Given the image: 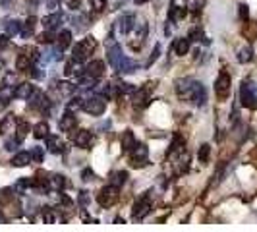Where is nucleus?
Instances as JSON below:
<instances>
[{
  "mask_svg": "<svg viewBox=\"0 0 257 232\" xmlns=\"http://www.w3.org/2000/svg\"><path fill=\"white\" fill-rule=\"evenodd\" d=\"M58 219L60 217H58V213L54 209H51V207H45L43 209V220H45V224H54Z\"/></svg>",
  "mask_w": 257,
  "mask_h": 232,
  "instance_id": "obj_28",
  "label": "nucleus"
},
{
  "mask_svg": "<svg viewBox=\"0 0 257 232\" xmlns=\"http://www.w3.org/2000/svg\"><path fill=\"white\" fill-rule=\"evenodd\" d=\"M27 132H29V124H27L26 120H18V128H16V140L22 143L26 140Z\"/></svg>",
  "mask_w": 257,
  "mask_h": 232,
  "instance_id": "obj_26",
  "label": "nucleus"
},
{
  "mask_svg": "<svg viewBox=\"0 0 257 232\" xmlns=\"http://www.w3.org/2000/svg\"><path fill=\"white\" fill-rule=\"evenodd\" d=\"M136 4H145V2H149V0H134Z\"/></svg>",
  "mask_w": 257,
  "mask_h": 232,
  "instance_id": "obj_58",
  "label": "nucleus"
},
{
  "mask_svg": "<svg viewBox=\"0 0 257 232\" xmlns=\"http://www.w3.org/2000/svg\"><path fill=\"white\" fill-rule=\"evenodd\" d=\"M209 153H211V145H209V143H203V145L199 147V153H197L199 161H201V163H207V161H209Z\"/></svg>",
  "mask_w": 257,
  "mask_h": 232,
  "instance_id": "obj_36",
  "label": "nucleus"
},
{
  "mask_svg": "<svg viewBox=\"0 0 257 232\" xmlns=\"http://www.w3.org/2000/svg\"><path fill=\"white\" fill-rule=\"evenodd\" d=\"M68 108H70V110H74V108H83V99H81V97H74V99H72V101H70V103H68Z\"/></svg>",
  "mask_w": 257,
  "mask_h": 232,
  "instance_id": "obj_43",
  "label": "nucleus"
},
{
  "mask_svg": "<svg viewBox=\"0 0 257 232\" xmlns=\"http://www.w3.org/2000/svg\"><path fill=\"white\" fill-rule=\"evenodd\" d=\"M190 39L188 37H180L176 39V43H174V52L178 54V56H184V54H188V51H190Z\"/></svg>",
  "mask_w": 257,
  "mask_h": 232,
  "instance_id": "obj_21",
  "label": "nucleus"
},
{
  "mask_svg": "<svg viewBox=\"0 0 257 232\" xmlns=\"http://www.w3.org/2000/svg\"><path fill=\"white\" fill-rule=\"evenodd\" d=\"M81 178H83L85 182H89V180L95 178V174H93V170H91V168H85V170L81 172Z\"/></svg>",
  "mask_w": 257,
  "mask_h": 232,
  "instance_id": "obj_48",
  "label": "nucleus"
},
{
  "mask_svg": "<svg viewBox=\"0 0 257 232\" xmlns=\"http://www.w3.org/2000/svg\"><path fill=\"white\" fill-rule=\"evenodd\" d=\"M106 58H108L110 66L116 70V66L120 64V60L124 58V54H122V47H120V45H112V47L108 49V52H106Z\"/></svg>",
  "mask_w": 257,
  "mask_h": 232,
  "instance_id": "obj_11",
  "label": "nucleus"
},
{
  "mask_svg": "<svg viewBox=\"0 0 257 232\" xmlns=\"http://www.w3.org/2000/svg\"><path fill=\"white\" fill-rule=\"evenodd\" d=\"M8 45V35L6 37H0V47H6Z\"/></svg>",
  "mask_w": 257,
  "mask_h": 232,
  "instance_id": "obj_54",
  "label": "nucleus"
},
{
  "mask_svg": "<svg viewBox=\"0 0 257 232\" xmlns=\"http://www.w3.org/2000/svg\"><path fill=\"white\" fill-rule=\"evenodd\" d=\"M47 149L51 151V153H62V149H64V142L60 140V136H47Z\"/></svg>",
  "mask_w": 257,
  "mask_h": 232,
  "instance_id": "obj_17",
  "label": "nucleus"
},
{
  "mask_svg": "<svg viewBox=\"0 0 257 232\" xmlns=\"http://www.w3.org/2000/svg\"><path fill=\"white\" fill-rule=\"evenodd\" d=\"M97 49V41L93 37H85L83 41H79L76 47H74V54H72V58L77 60V62H83L87 56H89L91 52Z\"/></svg>",
  "mask_w": 257,
  "mask_h": 232,
  "instance_id": "obj_3",
  "label": "nucleus"
},
{
  "mask_svg": "<svg viewBox=\"0 0 257 232\" xmlns=\"http://www.w3.org/2000/svg\"><path fill=\"white\" fill-rule=\"evenodd\" d=\"M134 70H138V64H136L134 60L126 58V56L120 60V64L116 66V72H118V74H132Z\"/></svg>",
  "mask_w": 257,
  "mask_h": 232,
  "instance_id": "obj_19",
  "label": "nucleus"
},
{
  "mask_svg": "<svg viewBox=\"0 0 257 232\" xmlns=\"http://www.w3.org/2000/svg\"><path fill=\"white\" fill-rule=\"evenodd\" d=\"M29 70H31V76H33V77H37V79H41V77L45 76L43 72H39V68H29Z\"/></svg>",
  "mask_w": 257,
  "mask_h": 232,
  "instance_id": "obj_52",
  "label": "nucleus"
},
{
  "mask_svg": "<svg viewBox=\"0 0 257 232\" xmlns=\"http://www.w3.org/2000/svg\"><path fill=\"white\" fill-rule=\"evenodd\" d=\"M0 4H2V6H8V4H10V0H0Z\"/></svg>",
  "mask_w": 257,
  "mask_h": 232,
  "instance_id": "obj_57",
  "label": "nucleus"
},
{
  "mask_svg": "<svg viewBox=\"0 0 257 232\" xmlns=\"http://www.w3.org/2000/svg\"><path fill=\"white\" fill-rule=\"evenodd\" d=\"M60 24H62V14H58V12L43 18V27L49 29V31H54L56 27H60Z\"/></svg>",
  "mask_w": 257,
  "mask_h": 232,
  "instance_id": "obj_12",
  "label": "nucleus"
},
{
  "mask_svg": "<svg viewBox=\"0 0 257 232\" xmlns=\"http://www.w3.org/2000/svg\"><path fill=\"white\" fill-rule=\"evenodd\" d=\"M79 201H81V203H87V195H85V192L79 195Z\"/></svg>",
  "mask_w": 257,
  "mask_h": 232,
  "instance_id": "obj_56",
  "label": "nucleus"
},
{
  "mask_svg": "<svg viewBox=\"0 0 257 232\" xmlns=\"http://www.w3.org/2000/svg\"><path fill=\"white\" fill-rule=\"evenodd\" d=\"M33 136H35L37 140L47 138V136H49V124H47V122H39L37 126L33 128Z\"/></svg>",
  "mask_w": 257,
  "mask_h": 232,
  "instance_id": "obj_30",
  "label": "nucleus"
},
{
  "mask_svg": "<svg viewBox=\"0 0 257 232\" xmlns=\"http://www.w3.org/2000/svg\"><path fill=\"white\" fill-rule=\"evenodd\" d=\"M103 72H104V62H103V60H91L89 64L85 66V74L97 77V79L103 76Z\"/></svg>",
  "mask_w": 257,
  "mask_h": 232,
  "instance_id": "obj_14",
  "label": "nucleus"
},
{
  "mask_svg": "<svg viewBox=\"0 0 257 232\" xmlns=\"http://www.w3.org/2000/svg\"><path fill=\"white\" fill-rule=\"evenodd\" d=\"M149 211H151V201H149L147 195H143L142 199L136 201V205H134V215H132V217H134V220H142L149 215Z\"/></svg>",
  "mask_w": 257,
  "mask_h": 232,
  "instance_id": "obj_8",
  "label": "nucleus"
},
{
  "mask_svg": "<svg viewBox=\"0 0 257 232\" xmlns=\"http://www.w3.org/2000/svg\"><path fill=\"white\" fill-rule=\"evenodd\" d=\"M4 222V215H2V211H0V224Z\"/></svg>",
  "mask_w": 257,
  "mask_h": 232,
  "instance_id": "obj_59",
  "label": "nucleus"
},
{
  "mask_svg": "<svg viewBox=\"0 0 257 232\" xmlns=\"http://www.w3.org/2000/svg\"><path fill=\"white\" fill-rule=\"evenodd\" d=\"M33 186V180L31 178H22V180H18V184L14 186V190L16 192H24L26 188H31Z\"/></svg>",
  "mask_w": 257,
  "mask_h": 232,
  "instance_id": "obj_40",
  "label": "nucleus"
},
{
  "mask_svg": "<svg viewBox=\"0 0 257 232\" xmlns=\"http://www.w3.org/2000/svg\"><path fill=\"white\" fill-rule=\"evenodd\" d=\"M188 39H190V41H203V43H209V41L205 39V35H203V31H201V29H197V27H193L192 31H190Z\"/></svg>",
  "mask_w": 257,
  "mask_h": 232,
  "instance_id": "obj_37",
  "label": "nucleus"
},
{
  "mask_svg": "<svg viewBox=\"0 0 257 232\" xmlns=\"http://www.w3.org/2000/svg\"><path fill=\"white\" fill-rule=\"evenodd\" d=\"M95 83H97V77L89 76V74H83L79 77V87H83V89H93Z\"/></svg>",
  "mask_w": 257,
  "mask_h": 232,
  "instance_id": "obj_31",
  "label": "nucleus"
},
{
  "mask_svg": "<svg viewBox=\"0 0 257 232\" xmlns=\"http://www.w3.org/2000/svg\"><path fill=\"white\" fill-rule=\"evenodd\" d=\"M153 87H155L153 83H147V87L134 91V106H136V108H143V106H147V104H149V99H151V89H153Z\"/></svg>",
  "mask_w": 257,
  "mask_h": 232,
  "instance_id": "obj_7",
  "label": "nucleus"
},
{
  "mask_svg": "<svg viewBox=\"0 0 257 232\" xmlns=\"http://www.w3.org/2000/svg\"><path fill=\"white\" fill-rule=\"evenodd\" d=\"M27 101H29V106H31V108H35V110H39V112H49V108H51L49 99H47V97L37 89H35V93H33Z\"/></svg>",
  "mask_w": 257,
  "mask_h": 232,
  "instance_id": "obj_6",
  "label": "nucleus"
},
{
  "mask_svg": "<svg viewBox=\"0 0 257 232\" xmlns=\"http://www.w3.org/2000/svg\"><path fill=\"white\" fill-rule=\"evenodd\" d=\"M4 29H6V35L12 37V35H18V33L22 31V24H20L18 20H8V22L4 24Z\"/></svg>",
  "mask_w": 257,
  "mask_h": 232,
  "instance_id": "obj_25",
  "label": "nucleus"
},
{
  "mask_svg": "<svg viewBox=\"0 0 257 232\" xmlns=\"http://www.w3.org/2000/svg\"><path fill=\"white\" fill-rule=\"evenodd\" d=\"M159 52H161V45H159V43H157V45H155V51H153V54H151V56H149V60H147V66H151L155 62V60H157V58H159Z\"/></svg>",
  "mask_w": 257,
  "mask_h": 232,
  "instance_id": "obj_47",
  "label": "nucleus"
},
{
  "mask_svg": "<svg viewBox=\"0 0 257 232\" xmlns=\"http://www.w3.org/2000/svg\"><path fill=\"white\" fill-rule=\"evenodd\" d=\"M240 18H242L244 22L249 18V10H247V6H245V4H240Z\"/></svg>",
  "mask_w": 257,
  "mask_h": 232,
  "instance_id": "obj_49",
  "label": "nucleus"
},
{
  "mask_svg": "<svg viewBox=\"0 0 257 232\" xmlns=\"http://www.w3.org/2000/svg\"><path fill=\"white\" fill-rule=\"evenodd\" d=\"M33 93H35V87L31 83H22V85H18V89L14 91V97H18V99H29Z\"/></svg>",
  "mask_w": 257,
  "mask_h": 232,
  "instance_id": "obj_20",
  "label": "nucleus"
},
{
  "mask_svg": "<svg viewBox=\"0 0 257 232\" xmlns=\"http://www.w3.org/2000/svg\"><path fill=\"white\" fill-rule=\"evenodd\" d=\"M108 128H110V122H108V120H106V122H103V124L99 126V130H108Z\"/></svg>",
  "mask_w": 257,
  "mask_h": 232,
  "instance_id": "obj_55",
  "label": "nucleus"
},
{
  "mask_svg": "<svg viewBox=\"0 0 257 232\" xmlns=\"http://www.w3.org/2000/svg\"><path fill=\"white\" fill-rule=\"evenodd\" d=\"M186 14H188V10L184 8V6H174L172 4V8H170V14H168V18L172 20V22H182L184 18H186Z\"/></svg>",
  "mask_w": 257,
  "mask_h": 232,
  "instance_id": "obj_24",
  "label": "nucleus"
},
{
  "mask_svg": "<svg viewBox=\"0 0 257 232\" xmlns=\"http://www.w3.org/2000/svg\"><path fill=\"white\" fill-rule=\"evenodd\" d=\"M215 91H217V95H219L220 99H226V97H228V93H230V76H228L226 72H222V74L217 77V81H215Z\"/></svg>",
  "mask_w": 257,
  "mask_h": 232,
  "instance_id": "obj_9",
  "label": "nucleus"
},
{
  "mask_svg": "<svg viewBox=\"0 0 257 232\" xmlns=\"http://www.w3.org/2000/svg\"><path fill=\"white\" fill-rule=\"evenodd\" d=\"M12 122H14V116H12V114L4 116V120L0 122V134H2V136L6 134V130H8V126H10Z\"/></svg>",
  "mask_w": 257,
  "mask_h": 232,
  "instance_id": "obj_42",
  "label": "nucleus"
},
{
  "mask_svg": "<svg viewBox=\"0 0 257 232\" xmlns=\"http://www.w3.org/2000/svg\"><path fill=\"white\" fill-rule=\"evenodd\" d=\"M89 6L95 12H103L104 6H106V0H89Z\"/></svg>",
  "mask_w": 257,
  "mask_h": 232,
  "instance_id": "obj_41",
  "label": "nucleus"
},
{
  "mask_svg": "<svg viewBox=\"0 0 257 232\" xmlns=\"http://www.w3.org/2000/svg\"><path fill=\"white\" fill-rule=\"evenodd\" d=\"M240 101L245 108H255L257 106V85L251 79H245L240 85Z\"/></svg>",
  "mask_w": 257,
  "mask_h": 232,
  "instance_id": "obj_2",
  "label": "nucleus"
},
{
  "mask_svg": "<svg viewBox=\"0 0 257 232\" xmlns=\"http://www.w3.org/2000/svg\"><path fill=\"white\" fill-rule=\"evenodd\" d=\"M58 41H56V45L64 51V49H68L70 47V43H72V31H68V29H62L60 31V35H58Z\"/></svg>",
  "mask_w": 257,
  "mask_h": 232,
  "instance_id": "obj_23",
  "label": "nucleus"
},
{
  "mask_svg": "<svg viewBox=\"0 0 257 232\" xmlns=\"http://www.w3.org/2000/svg\"><path fill=\"white\" fill-rule=\"evenodd\" d=\"M58 4H60V0H47V6H49L51 10H56V8H58Z\"/></svg>",
  "mask_w": 257,
  "mask_h": 232,
  "instance_id": "obj_51",
  "label": "nucleus"
},
{
  "mask_svg": "<svg viewBox=\"0 0 257 232\" xmlns=\"http://www.w3.org/2000/svg\"><path fill=\"white\" fill-rule=\"evenodd\" d=\"M51 184L56 188V190H62V188H66V176H62V174H56V176H52V178H51Z\"/></svg>",
  "mask_w": 257,
  "mask_h": 232,
  "instance_id": "obj_39",
  "label": "nucleus"
},
{
  "mask_svg": "<svg viewBox=\"0 0 257 232\" xmlns=\"http://www.w3.org/2000/svg\"><path fill=\"white\" fill-rule=\"evenodd\" d=\"M251 58H253V51H251V47H242L240 52H238V62L245 64V62H249Z\"/></svg>",
  "mask_w": 257,
  "mask_h": 232,
  "instance_id": "obj_32",
  "label": "nucleus"
},
{
  "mask_svg": "<svg viewBox=\"0 0 257 232\" xmlns=\"http://www.w3.org/2000/svg\"><path fill=\"white\" fill-rule=\"evenodd\" d=\"M104 108H106V99L103 95H95V97H89V99L83 101V110L87 114L101 116L104 112Z\"/></svg>",
  "mask_w": 257,
  "mask_h": 232,
  "instance_id": "obj_4",
  "label": "nucleus"
},
{
  "mask_svg": "<svg viewBox=\"0 0 257 232\" xmlns=\"http://www.w3.org/2000/svg\"><path fill=\"white\" fill-rule=\"evenodd\" d=\"M120 145H122V151H124V153H132V149L136 147V138H134V132H132V130H126V132L122 134Z\"/></svg>",
  "mask_w": 257,
  "mask_h": 232,
  "instance_id": "obj_13",
  "label": "nucleus"
},
{
  "mask_svg": "<svg viewBox=\"0 0 257 232\" xmlns=\"http://www.w3.org/2000/svg\"><path fill=\"white\" fill-rule=\"evenodd\" d=\"M126 178H128V172H126V170H118V172H114V174H112V180H110V184L120 188V186L126 182Z\"/></svg>",
  "mask_w": 257,
  "mask_h": 232,
  "instance_id": "obj_33",
  "label": "nucleus"
},
{
  "mask_svg": "<svg viewBox=\"0 0 257 232\" xmlns=\"http://www.w3.org/2000/svg\"><path fill=\"white\" fill-rule=\"evenodd\" d=\"M79 2H81V0H66V4H68L70 8H77V6H79Z\"/></svg>",
  "mask_w": 257,
  "mask_h": 232,
  "instance_id": "obj_53",
  "label": "nucleus"
},
{
  "mask_svg": "<svg viewBox=\"0 0 257 232\" xmlns=\"http://www.w3.org/2000/svg\"><path fill=\"white\" fill-rule=\"evenodd\" d=\"M74 64H76V62H74V58H72V62H68V64H66V70H64L66 76H72V74H74Z\"/></svg>",
  "mask_w": 257,
  "mask_h": 232,
  "instance_id": "obj_50",
  "label": "nucleus"
},
{
  "mask_svg": "<svg viewBox=\"0 0 257 232\" xmlns=\"http://www.w3.org/2000/svg\"><path fill=\"white\" fill-rule=\"evenodd\" d=\"M147 155H149V149L143 145V143H136V147L132 149V165L134 167H143L147 163Z\"/></svg>",
  "mask_w": 257,
  "mask_h": 232,
  "instance_id": "obj_10",
  "label": "nucleus"
},
{
  "mask_svg": "<svg viewBox=\"0 0 257 232\" xmlns=\"http://www.w3.org/2000/svg\"><path fill=\"white\" fill-rule=\"evenodd\" d=\"M58 128L62 130V132H72V130L76 128V116L72 114L70 110L66 112V114L60 116V122H58Z\"/></svg>",
  "mask_w": 257,
  "mask_h": 232,
  "instance_id": "obj_15",
  "label": "nucleus"
},
{
  "mask_svg": "<svg viewBox=\"0 0 257 232\" xmlns=\"http://www.w3.org/2000/svg\"><path fill=\"white\" fill-rule=\"evenodd\" d=\"M182 147H184V138H182L180 134H174V138H172V143H170V149H168V157H172V155L176 153V151H180Z\"/></svg>",
  "mask_w": 257,
  "mask_h": 232,
  "instance_id": "obj_27",
  "label": "nucleus"
},
{
  "mask_svg": "<svg viewBox=\"0 0 257 232\" xmlns=\"http://www.w3.org/2000/svg\"><path fill=\"white\" fill-rule=\"evenodd\" d=\"M31 159H33L35 163H41V161H43V147H33V151H31Z\"/></svg>",
  "mask_w": 257,
  "mask_h": 232,
  "instance_id": "obj_44",
  "label": "nucleus"
},
{
  "mask_svg": "<svg viewBox=\"0 0 257 232\" xmlns=\"http://www.w3.org/2000/svg\"><path fill=\"white\" fill-rule=\"evenodd\" d=\"M54 39H56L54 33L49 31V29H45V31L39 35V43H41V45H43V43H45V45H51V43H54Z\"/></svg>",
  "mask_w": 257,
  "mask_h": 232,
  "instance_id": "obj_34",
  "label": "nucleus"
},
{
  "mask_svg": "<svg viewBox=\"0 0 257 232\" xmlns=\"http://www.w3.org/2000/svg\"><path fill=\"white\" fill-rule=\"evenodd\" d=\"M77 24V31H81V29H85V26H87V24H85V16H77V18H74V26H76Z\"/></svg>",
  "mask_w": 257,
  "mask_h": 232,
  "instance_id": "obj_45",
  "label": "nucleus"
},
{
  "mask_svg": "<svg viewBox=\"0 0 257 232\" xmlns=\"http://www.w3.org/2000/svg\"><path fill=\"white\" fill-rule=\"evenodd\" d=\"M116 199H118V186H106L101 190V193L97 195V201H99V205L101 207H110L116 203Z\"/></svg>",
  "mask_w": 257,
  "mask_h": 232,
  "instance_id": "obj_5",
  "label": "nucleus"
},
{
  "mask_svg": "<svg viewBox=\"0 0 257 232\" xmlns=\"http://www.w3.org/2000/svg\"><path fill=\"white\" fill-rule=\"evenodd\" d=\"M74 143H76L77 147H81V149H85V147H89L91 143V134L87 130H79L76 136H74Z\"/></svg>",
  "mask_w": 257,
  "mask_h": 232,
  "instance_id": "obj_18",
  "label": "nucleus"
},
{
  "mask_svg": "<svg viewBox=\"0 0 257 232\" xmlns=\"http://www.w3.org/2000/svg\"><path fill=\"white\" fill-rule=\"evenodd\" d=\"M16 68L18 70H29V54H20L16 60Z\"/></svg>",
  "mask_w": 257,
  "mask_h": 232,
  "instance_id": "obj_35",
  "label": "nucleus"
},
{
  "mask_svg": "<svg viewBox=\"0 0 257 232\" xmlns=\"http://www.w3.org/2000/svg\"><path fill=\"white\" fill-rule=\"evenodd\" d=\"M132 27H136V16H134V14H124V16L118 20V29H120V33H128Z\"/></svg>",
  "mask_w": 257,
  "mask_h": 232,
  "instance_id": "obj_16",
  "label": "nucleus"
},
{
  "mask_svg": "<svg viewBox=\"0 0 257 232\" xmlns=\"http://www.w3.org/2000/svg\"><path fill=\"white\" fill-rule=\"evenodd\" d=\"M116 87H118L120 93H134L136 91V87H132V83H118Z\"/></svg>",
  "mask_w": 257,
  "mask_h": 232,
  "instance_id": "obj_46",
  "label": "nucleus"
},
{
  "mask_svg": "<svg viewBox=\"0 0 257 232\" xmlns=\"http://www.w3.org/2000/svg\"><path fill=\"white\" fill-rule=\"evenodd\" d=\"M31 163V153H27V151H22V153H16L12 157V165L14 167H26Z\"/></svg>",
  "mask_w": 257,
  "mask_h": 232,
  "instance_id": "obj_22",
  "label": "nucleus"
},
{
  "mask_svg": "<svg viewBox=\"0 0 257 232\" xmlns=\"http://www.w3.org/2000/svg\"><path fill=\"white\" fill-rule=\"evenodd\" d=\"M35 22H37V20H35L33 16H31V18H27L26 27H24V29L20 31V33H22V37H24V39H29L31 35H33V31H35Z\"/></svg>",
  "mask_w": 257,
  "mask_h": 232,
  "instance_id": "obj_29",
  "label": "nucleus"
},
{
  "mask_svg": "<svg viewBox=\"0 0 257 232\" xmlns=\"http://www.w3.org/2000/svg\"><path fill=\"white\" fill-rule=\"evenodd\" d=\"M58 91H60V95H72L76 91V85H72L68 81H62V83H58Z\"/></svg>",
  "mask_w": 257,
  "mask_h": 232,
  "instance_id": "obj_38",
  "label": "nucleus"
},
{
  "mask_svg": "<svg viewBox=\"0 0 257 232\" xmlns=\"http://www.w3.org/2000/svg\"><path fill=\"white\" fill-rule=\"evenodd\" d=\"M176 93L180 95L182 99L192 101V103L197 104V106H203L207 101V91H205V87H203V83L197 81V79H192V77L178 79V83H176Z\"/></svg>",
  "mask_w": 257,
  "mask_h": 232,
  "instance_id": "obj_1",
  "label": "nucleus"
}]
</instances>
